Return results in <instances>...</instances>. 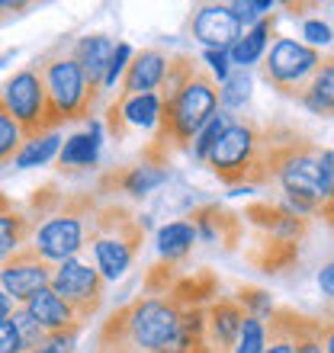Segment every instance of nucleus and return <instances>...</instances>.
I'll return each mask as SVG.
<instances>
[{
	"label": "nucleus",
	"instance_id": "79ce46f5",
	"mask_svg": "<svg viewBox=\"0 0 334 353\" xmlns=\"http://www.w3.org/2000/svg\"><path fill=\"white\" fill-rule=\"evenodd\" d=\"M0 353H26L13 318H3V321H0Z\"/></svg>",
	"mask_w": 334,
	"mask_h": 353
},
{
	"label": "nucleus",
	"instance_id": "a19ab883",
	"mask_svg": "<svg viewBox=\"0 0 334 353\" xmlns=\"http://www.w3.org/2000/svg\"><path fill=\"white\" fill-rule=\"evenodd\" d=\"M81 331H52L42 344V353H75Z\"/></svg>",
	"mask_w": 334,
	"mask_h": 353
},
{
	"label": "nucleus",
	"instance_id": "09e8293b",
	"mask_svg": "<svg viewBox=\"0 0 334 353\" xmlns=\"http://www.w3.org/2000/svg\"><path fill=\"white\" fill-rule=\"evenodd\" d=\"M97 353H135L132 347H97Z\"/></svg>",
	"mask_w": 334,
	"mask_h": 353
},
{
	"label": "nucleus",
	"instance_id": "f257e3e1",
	"mask_svg": "<svg viewBox=\"0 0 334 353\" xmlns=\"http://www.w3.org/2000/svg\"><path fill=\"white\" fill-rule=\"evenodd\" d=\"M264 151H267L270 180L283 186L289 209L299 215H318L322 186H318V145L293 125H264Z\"/></svg>",
	"mask_w": 334,
	"mask_h": 353
},
{
	"label": "nucleus",
	"instance_id": "a878e982",
	"mask_svg": "<svg viewBox=\"0 0 334 353\" xmlns=\"http://www.w3.org/2000/svg\"><path fill=\"white\" fill-rule=\"evenodd\" d=\"M32 234H36V222L29 215L17 212V209L0 215V263L7 261V257H13L23 244L32 241Z\"/></svg>",
	"mask_w": 334,
	"mask_h": 353
},
{
	"label": "nucleus",
	"instance_id": "2eb2a0df",
	"mask_svg": "<svg viewBox=\"0 0 334 353\" xmlns=\"http://www.w3.org/2000/svg\"><path fill=\"white\" fill-rule=\"evenodd\" d=\"M244 219H248L260 234H270V238H279V241L302 244V238L308 234V219L306 215H299V212H293L289 205L250 203L248 209H244Z\"/></svg>",
	"mask_w": 334,
	"mask_h": 353
},
{
	"label": "nucleus",
	"instance_id": "f03ea898",
	"mask_svg": "<svg viewBox=\"0 0 334 353\" xmlns=\"http://www.w3.org/2000/svg\"><path fill=\"white\" fill-rule=\"evenodd\" d=\"M177 331H180V308L170 299L139 296L103 321L97 347H132L135 353H158Z\"/></svg>",
	"mask_w": 334,
	"mask_h": 353
},
{
	"label": "nucleus",
	"instance_id": "f8f14e48",
	"mask_svg": "<svg viewBox=\"0 0 334 353\" xmlns=\"http://www.w3.org/2000/svg\"><path fill=\"white\" fill-rule=\"evenodd\" d=\"M170 180V168H155L148 161H139V164H126V168L106 170L97 183V193H126L132 199H145L155 190Z\"/></svg>",
	"mask_w": 334,
	"mask_h": 353
},
{
	"label": "nucleus",
	"instance_id": "b1692460",
	"mask_svg": "<svg viewBox=\"0 0 334 353\" xmlns=\"http://www.w3.org/2000/svg\"><path fill=\"white\" fill-rule=\"evenodd\" d=\"M196 241H199V234H196L190 219H177V222H167L158 228V254L167 263H180L193 251Z\"/></svg>",
	"mask_w": 334,
	"mask_h": 353
},
{
	"label": "nucleus",
	"instance_id": "393cba45",
	"mask_svg": "<svg viewBox=\"0 0 334 353\" xmlns=\"http://www.w3.org/2000/svg\"><path fill=\"white\" fill-rule=\"evenodd\" d=\"M302 103H306L312 112L334 116V55L322 58V65H318V71L312 74L306 93H302Z\"/></svg>",
	"mask_w": 334,
	"mask_h": 353
},
{
	"label": "nucleus",
	"instance_id": "bb28decb",
	"mask_svg": "<svg viewBox=\"0 0 334 353\" xmlns=\"http://www.w3.org/2000/svg\"><path fill=\"white\" fill-rule=\"evenodd\" d=\"M286 321L296 353H325V347H322V318L302 315V312L286 305Z\"/></svg>",
	"mask_w": 334,
	"mask_h": 353
},
{
	"label": "nucleus",
	"instance_id": "c85d7f7f",
	"mask_svg": "<svg viewBox=\"0 0 334 353\" xmlns=\"http://www.w3.org/2000/svg\"><path fill=\"white\" fill-rule=\"evenodd\" d=\"M58 132H52V135H42V139L36 141H23V148H19V154L13 158V164H17L19 170H29V168H42V164H48V161L58 154Z\"/></svg>",
	"mask_w": 334,
	"mask_h": 353
},
{
	"label": "nucleus",
	"instance_id": "4c0bfd02",
	"mask_svg": "<svg viewBox=\"0 0 334 353\" xmlns=\"http://www.w3.org/2000/svg\"><path fill=\"white\" fill-rule=\"evenodd\" d=\"M318 186H322V203H334V151H318Z\"/></svg>",
	"mask_w": 334,
	"mask_h": 353
},
{
	"label": "nucleus",
	"instance_id": "ddd939ff",
	"mask_svg": "<svg viewBox=\"0 0 334 353\" xmlns=\"http://www.w3.org/2000/svg\"><path fill=\"white\" fill-rule=\"evenodd\" d=\"M244 312L238 299L228 296H215L206 305V344L213 353H235V344L242 337L244 325Z\"/></svg>",
	"mask_w": 334,
	"mask_h": 353
},
{
	"label": "nucleus",
	"instance_id": "6e6552de",
	"mask_svg": "<svg viewBox=\"0 0 334 353\" xmlns=\"http://www.w3.org/2000/svg\"><path fill=\"white\" fill-rule=\"evenodd\" d=\"M322 65L318 48H312L308 42H296V39H277L270 52L264 55L260 65V77L267 81L279 97H293L302 100L308 81Z\"/></svg>",
	"mask_w": 334,
	"mask_h": 353
},
{
	"label": "nucleus",
	"instance_id": "473e14b6",
	"mask_svg": "<svg viewBox=\"0 0 334 353\" xmlns=\"http://www.w3.org/2000/svg\"><path fill=\"white\" fill-rule=\"evenodd\" d=\"M13 325H17V331H19V341H23V350L26 353H32V350H42V344H46V337H48V331L42 325H39L36 318L29 315L26 308L19 305V308H13Z\"/></svg>",
	"mask_w": 334,
	"mask_h": 353
},
{
	"label": "nucleus",
	"instance_id": "39448f33",
	"mask_svg": "<svg viewBox=\"0 0 334 353\" xmlns=\"http://www.w3.org/2000/svg\"><path fill=\"white\" fill-rule=\"evenodd\" d=\"M97 209L100 205H97L93 193H61V203L42 219V225H36V234H32L36 251L52 263H65L71 257H77L84 251V244H87Z\"/></svg>",
	"mask_w": 334,
	"mask_h": 353
},
{
	"label": "nucleus",
	"instance_id": "423d86ee",
	"mask_svg": "<svg viewBox=\"0 0 334 353\" xmlns=\"http://www.w3.org/2000/svg\"><path fill=\"white\" fill-rule=\"evenodd\" d=\"M0 97L7 103L10 116L17 119L19 132H23V141H36L65 125L61 116L55 112V106H52V100H48L46 81H42V71L36 68V61L29 68L13 71L0 84Z\"/></svg>",
	"mask_w": 334,
	"mask_h": 353
},
{
	"label": "nucleus",
	"instance_id": "0eeeda50",
	"mask_svg": "<svg viewBox=\"0 0 334 353\" xmlns=\"http://www.w3.org/2000/svg\"><path fill=\"white\" fill-rule=\"evenodd\" d=\"M36 68L42 71L48 100H52L55 112L61 116V122L90 119L93 112H97V103H100L103 90L87 81V74H84L81 65L71 55L36 58Z\"/></svg>",
	"mask_w": 334,
	"mask_h": 353
},
{
	"label": "nucleus",
	"instance_id": "c03bdc74",
	"mask_svg": "<svg viewBox=\"0 0 334 353\" xmlns=\"http://www.w3.org/2000/svg\"><path fill=\"white\" fill-rule=\"evenodd\" d=\"M318 289H322V296L334 302V261H328L325 267L318 270Z\"/></svg>",
	"mask_w": 334,
	"mask_h": 353
},
{
	"label": "nucleus",
	"instance_id": "4468645a",
	"mask_svg": "<svg viewBox=\"0 0 334 353\" xmlns=\"http://www.w3.org/2000/svg\"><path fill=\"white\" fill-rule=\"evenodd\" d=\"M190 32H193V39L203 42L206 48H222V52H228V48L242 39V23L235 19L228 3H209V7L193 10Z\"/></svg>",
	"mask_w": 334,
	"mask_h": 353
},
{
	"label": "nucleus",
	"instance_id": "c9c22d12",
	"mask_svg": "<svg viewBox=\"0 0 334 353\" xmlns=\"http://www.w3.org/2000/svg\"><path fill=\"white\" fill-rule=\"evenodd\" d=\"M177 263H167V261H161V263H155V267L148 270V276H145V289H148V296H167L170 289H174V283H177Z\"/></svg>",
	"mask_w": 334,
	"mask_h": 353
},
{
	"label": "nucleus",
	"instance_id": "412c9836",
	"mask_svg": "<svg viewBox=\"0 0 334 353\" xmlns=\"http://www.w3.org/2000/svg\"><path fill=\"white\" fill-rule=\"evenodd\" d=\"M215 292H219V279H215L213 270H196L193 276L177 279L167 299L184 312V308H206L215 299Z\"/></svg>",
	"mask_w": 334,
	"mask_h": 353
},
{
	"label": "nucleus",
	"instance_id": "dca6fc26",
	"mask_svg": "<svg viewBox=\"0 0 334 353\" xmlns=\"http://www.w3.org/2000/svg\"><path fill=\"white\" fill-rule=\"evenodd\" d=\"M190 222H193L199 241L206 244H222L225 251H235L238 241H242V219L215 203L193 205L190 209Z\"/></svg>",
	"mask_w": 334,
	"mask_h": 353
},
{
	"label": "nucleus",
	"instance_id": "6ab92c4d",
	"mask_svg": "<svg viewBox=\"0 0 334 353\" xmlns=\"http://www.w3.org/2000/svg\"><path fill=\"white\" fill-rule=\"evenodd\" d=\"M112 52H116V42H112L110 36H103V32H90V36H81L75 42L71 58L81 65V71L87 74V81L103 90V74H106V68H110Z\"/></svg>",
	"mask_w": 334,
	"mask_h": 353
},
{
	"label": "nucleus",
	"instance_id": "5701e85b",
	"mask_svg": "<svg viewBox=\"0 0 334 353\" xmlns=\"http://www.w3.org/2000/svg\"><path fill=\"white\" fill-rule=\"evenodd\" d=\"M100 122H90L84 132L71 135L65 141V148L58 151V168L61 170H81V168H90L97 164V154H100Z\"/></svg>",
	"mask_w": 334,
	"mask_h": 353
},
{
	"label": "nucleus",
	"instance_id": "37998d69",
	"mask_svg": "<svg viewBox=\"0 0 334 353\" xmlns=\"http://www.w3.org/2000/svg\"><path fill=\"white\" fill-rule=\"evenodd\" d=\"M302 36L308 39V46L315 48V46H328V42L334 39V32H331L328 23H322V19H308L306 26H302Z\"/></svg>",
	"mask_w": 334,
	"mask_h": 353
},
{
	"label": "nucleus",
	"instance_id": "a18cd8bd",
	"mask_svg": "<svg viewBox=\"0 0 334 353\" xmlns=\"http://www.w3.org/2000/svg\"><path fill=\"white\" fill-rule=\"evenodd\" d=\"M322 347L325 353H334V318H322Z\"/></svg>",
	"mask_w": 334,
	"mask_h": 353
},
{
	"label": "nucleus",
	"instance_id": "603ef678",
	"mask_svg": "<svg viewBox=\"0 0 334 353\" xmlns=\"http://www.w3.org/2000/svg\"><path fill=\"white\" fill-rule=\"evenodd\" d=\"M32 353H42V350H32Z\"/></svg>",
	"mask_w": 334,
	"mask_h": 353
},
{
	"label": "nucleus",
	"instance_id": "9d476101",
	"mask_svg": "<svg viewBox=\"0 0 334 353\" xmlns=\"http://www.w3.org/2000/svg\"><path fill=\"white\" fill-rule=\"evenodd\" d=\"M52 273H55V263L46 261L42 254L36 251V244L29 241L23 244L13 257L0 263V289L7 292L13 302H23L26 305L29 296H36L39 289H46L52 283Z\"/></svg>",
	"mask_w": 334,
	"mask_h": 353
},
{
	"label": "nucleus",
	"instance_id": "7ed1b4c3",
	"mask_svg": "<svg viewBox=\"0 0 334 353\" xmlns=\"http://www.w3.org/2000/svg\"><path fill=\"white\" fill-rule=\"evenodd\" d=\"M213 176L228 190H242V186H260L270 183L267 170V151H264V125L248 116H235V122L225 129L209 158H206Z\"/></svg>",
	"mask_w": 334,
	"mask_h": 353
},
{
	"label": "nucleus",
	"instance_id": "4be33fe9",
	"mask_svg": "<svg viewBox=\"0 0 334 353\" xmlns=\"http://www.w3.org/2000/svg\"><path fill=\"white\" fill-rule=\"evenodd\" d=\"M273 26H277V13H270L257 23V26H250L248 32H242V39L228 48V58H232V65L238 71H248L250 65H257L264 52L270 46V36H273Z\"/></svg>",
	"mask_w": 334,
	"mask_h": 353
},
{
	"label": "nucleus",
	"instance_id": "cd10ccee",
	"mask_svg": "<svg viewBox=\"0 0 334 353\" xmlns=\"http://www.w3.org/2000/svg\"><path fill=\"white\" fill-rule=\"evenodd\" d=\"M232 122H235V112H228V110H222V106H219V112H215L213 119L206 122L203 129H199V135L193 139V148H190V151H193V158H196V161H203V164H206L209 151H213L215 145H219V139L225 135V129H228Z\"/></svg>",
	"mask_w": 334,
	"mask_h": 353
},
{
	"label": "nucleus",
	"instance_id": "20e7f679",
	"mask_svg": "<svg viewBox=\"0 0 334 353\" xmlns=\"http://www.w3.org/2000/svg\"><path fill=\"white\" fill-rule=\"evenodd\" d=\"M148 215L132 212L129 205L110 203L97 209L87 244H93V261L103 279H119L135 263L139 248L145 241Z\"/></svg>",
	"mask_w": 334,
	"mask_h": 353
},
{
	"label": "nucleus",
	"instance_id": "1a4fd4ad",
	"mask_svg": "<svg viewBox=\"0 0 334 353\" xmlns=\"http://www.w3.org/2000/svg\"><path fill=\"white\" fill-rule=\"evenodd\" d=\"M48 289L75 308V315L81 318V325L90 321V318L100 312L103 299H106V279L100 276V270L90 267V263L81 261V257L55 263V273H52Z\"/></svg>",
	"mask_w": 334,
	"mask_h": 353
},
{
	"label": "nucleus",
	"instance_id": "c756f323",
	"mask_svg": "<svg viewBox=\"0 0 334 353\" xmlns=\"http://www.w3.org/2000/svg\"><path fill=\"white\" fill-rule=\"evenodd\" d=\"M267 325V350L264 353H296L293 347V334H289V321H286V305H277L264 318Z\"/></svg>",
	"mask_w": 334,
	"mask_h": 353
},
{
	"label": "nucleus",
	"instance_id": "aec40b11",
	"mask_svg": "<svg viewBox=\"0 0 334 353\" xmlns=\"http://www.w3.org/2000/svg\"><path fill=\"white\" fill-rule=\"evenodd\" d=\"M248 261L260 270V273H286L293 263H299V244L293 241H279V238H270V234L257 232V241L248 251Z\"/></svg>",
	"mask_w": 334,
	"mask_h": 353
},
{
	"label": "nucleus",
	"instance_id": "49530a36",
	"mask_svg": "<svg viewBox=\"0 0 334 353\" xmlns=\"http://www.w3.org/2000/svg\"><path fill=\"white\" fill-rule=\"evenodd\" d=\"M23 10H29L26 3H0V19H10V17H19Z\"/></svg>",
	"mask_w": 334,
	"mask_h": 353
},
{
	"label": "nucleus",
	"instance_id": "8fccbe9b",
	"mask_svg": "<svg viewBox=\"0 0 334 353\" xmlns=\"http://www.w3.org/2000/svg\"><path fill=\"white\" fill-rule=\"evenodd\" d=\"M10 209H13V203H10L7 196L0 193V215H7V212H10Z\"/></svg>",
	"mask_w": 334,
	"mask_h": 353
},
{
	"label": "nucleus",
	"instance_id": "ea45409f",
	"mask_svg": "<svg viewBox=\"0 0 334 353\" xmlns=\"http://www.w3.org/2000/svg\"><path fill=\"white\" fill-rule=\"evenodd\" d=\"M235 13V19L242 23V26H257L264 13H270V3L267 0H260V3H228Z\"/></svg>",
	"mask_w": 334,
	"mask_h": 353
},
{
	"label": "nucleus",
	"instance_id": "f3484780",
	"mask_svg": "<svg viewBox=\"0 0 334 353\" xmlns=\"http://www.w3.org/2000/svg\"><path fill=\"white\" fill-rule=\"evenodd\" d=\"M167 71V55L158 48H141L135 52L126 68V74L119 81V93L122 97H132V93H158L161 81H164Z\"/></svg>",
	"mask_w": 334,
	"mask_h": 353
},
{
	"label": "nucleus",
	"instance_id": "9b49d317",
	"mask_svg": "<svg viewBox=\"0 0 334 353\" xmlns=\"http://www.w3.org/2000/svg\"><path fill=\"white\" fill-rule=\"evenodd\" d=\"M161 119V97L158 93H132L116 97L106 110V132L116 141H126L132 129H151Z\"/></svg>",
	"mask_w": 334,
	"mask_h": 353
},
{
	"label": "nucleus",
	"instance_id": "72a5a7b5",
	"mask_svg": "<svg viewBox=\"0 0 334 353\" xmlns=\"http://www.w3.org/2000/svg\"><path fill=\"white\" fill-rule=\"evenodd\" d=\"M267 350V325L257 315H244L242 337L235 344V353H264Z\"/></svg>",
	"mask_w": 334,
	"mask_h": 353
},
{
	"label": "nucleus",
	"instance_id": "7c9ffc66",
	"mask_svg": "<svg viewBox=\"0 0 334 353\" xmlns=\"http://www.w3.org/2000/svg\"><path fill=\"white\" fill-rule=\"evenodd\" d=\"M19 148H23V132H19L17 119L10 116L3 97H0V168H3L7 161L17 158Z\"/></svg>",
	"mask_w": 334,
	"mask_h": 353
},
{
	"label": "nucleus",
	"instance_id": "3c124183",
	"mask_svg": "<svg viewBox=\"0 0 334 353\" xmlns=\"http://www.w3.org/2000/svg\"><path fill=\"white\" fill-rule=\"evenodd\" d=\"M10 58H17V48H7V52H3V55H0V68L7 65Z\"/></svg>",
	"mask_w": 334,
	"mask_h": 353
},
{
	"label": "nucleus",
	"instance_id": "e433bc0d",
	"mask_svg": "<svg viewBox=\"0 0 334 353\" xmlns=\"http://www.w3.org/2000/svg\"><path fill=\"white\" fill-rule=\"evenodd\" d=\"M132 52L126 42H119L116 46V52H112V58H110V68H106V74H103V90H112L116 87V81H122V74H126V68H129V61H132Z\"/></svg>",
	"mask_w": 334,
	"mask_h": 353
},
{
	"label": "nucleus",
	"instance_id": "2f4dec72",
	"mask_svg": "<svg viewBox=\"0 0 334 353\" xmlns=\"http://www.w3.org/2000/svg\"><path fill=\"white\" fill-rule=\"evenodd\" d=\"M250 74L248 71H232V77L222 84V90H219V103H222V110L235 112V110H242L244 103L250 100Z\"/></svg>",
	"mask_w": 334,
	"mask_h": 353
},
{
	"label": "nucleus",
	"instance_id": "58836bf2",
	"mask_svg": "<svg viewBox=\"0 0 334 353\" xmlns=\"http://www.w3.org/2000/svg\"><path fill=\"white\" fill-rule=\"evenodd\" d=\"M203 61H206V71L215 77V84H219V81L225 84V81L232 77V58H228V52H222V48H206Z\"/></svg>",
	"mask_w": 334,
	"mask_h": 353
},
{
	"label": "nucleus",
	"instance_id": "a211bd4d",
	"mask_svg": "<svg viewBox=\"0 0 334 353\" xmlns=\"http://www.w3.org/2000/svg\"><path fill=\"white\" fill-rule=\"evenodd\" d=\"M29 312V315L36 318L39 325L46 327L48 334L52 331H81V318L75 315V308L68 305L61 296H55L52 289H39L36 296H29L26 299V305H23Z\"/></svg>",
	"mask_w": 334,
	"mask_h": 353
},
{
	"label": "nucleus",
	"instance_id": "f704fd0d",
	"mask_svg": "<svg viewBox=\"0 0 334 353\" xmlns=\"http://www.w3.org/2000/svg\"><path fill=\"white\" fill-rule=\"evenodd\" d=\"M238 302H242V308L248 312V315H257V318H267L270 312H273V299H270L267 289H260V286H242L238 289Z\"/></svg>",
	"mask_w": 334,
	"mask_h": 353
},
{
	"label": "nucleus",
	"instance_id": "de8ad7c7",
	"mask_svg": "<svg viewBox=\"0 0 334 353\" xmlns=\"http://www.w3.org/2000/svg\"><path fill=\"white\" fill-rule=\"evenodd\" d=\"M10 315H13V299L0 289V321H3V318H10Z\"/></svg>",
	"mask_w": 334,
	"mask_h": 353
}]
</instances>
